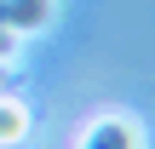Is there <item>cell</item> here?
Listing matches in <instances>:
<instances>
[{"instance_id":"obj_1","label":"cell","mask_w":155,"mask_h":149,"mask_svg":"<svg viewBox=\"0 0 155 149\" xmlns=\"http://www.w3.org/2000/svg\"><path fill=\"white\" fill-rule=\"evenodd\" d=\"M86 149H138V144H132V126L109 121V126H98V132H92V144H86Z\"/></svg>"}]
</instances>
